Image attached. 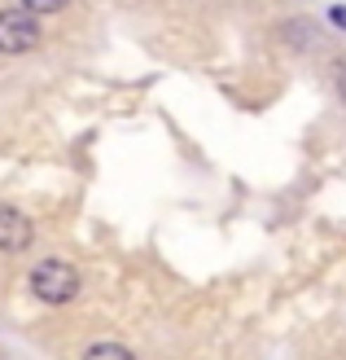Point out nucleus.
Wrapping results in <instances>:
<instances>
[{"label": "nucleus", "mask_w": 346, "mask_h": 360, "mask_svg": "<svg viewBox=\"0 0 346 360\" xmlns=\"http://www.w3.org/2000/svg\"><path fill=\"white\" fill-rule=\"evenodd\" d=\"M31 295L40 299V303H48V308H62V303H70V299H79V290H84V277H79V268L70 264V259H40L31 268Z\"/></svg>", "instance_id": "f257e3e1"}, {"label": "nucleus", "mask_w": 346, "mask_h": 360, "mask_svg": "<svg viewBox=\"0 0 346 360\" xmlns=\"http://www.w3.org/2000/svg\"><path fill=\"white\" fill-rule=\"evenodd\" d=\"M40 40H44V27L31 9H22V5L0 9V53L5 58H22V53L40 49Z\"/></svg>", "instance_id": "f03ea898"}, {"label": "nucleus", "mask_w": 346, "mask_h": 360, "mask_svg": "<svg viewBox=\"0 0 346 360\" xmlns=\"http://www.w3.org/2000/svg\"><path fill=\"white\" fill-rule=\"evenodd\" d=\"M35 242V224L31 215H22L18 207H0V255H22Z\"/></svg>", "instance_id": "7ed1b4c3"}, {"label": "nucleus", "mask_w": 346, "mask_h": 360, "mask_svg": "<svg viewBox=\"0 0 346 360\" xmlns=\"http://www.w3.org/2000/svg\"><path fill=\"white\" fill-rule=\"evenodd\" d=\"M84 360H136V352L123 343H93V347H84Z\"/></svg>", "instance_id": "20e7f679"}, {"label": "nucleus", "mask_w": 346, "mask_h": 360, "mask_svg": "<svg viewBox=\"0 0 346 360\" xmlns=\"http://www.w3.org/2000/svg\"><path fill=\"white\" fill-rule=\"evenodd\" d=\"M18 5L40 18V13H62V9H70V0H18Z\"/></svg>", "instance_id": "39448f33"}, {"label": "nucleus", "mask_w": 346, "mask_h": 360, "mask_svg": "<svg viewBox=\"0 0 346 360\" xmlns=\"http://www.w3.org/2000/svg\"><path fill=\"white\" fill-rule=\"evenodd\" d=\"M333 84H338V97H342V105H346V58L333 62Z\"/></svg>", "instance_id": "423d86ee"}]
</instances>
